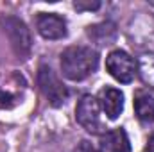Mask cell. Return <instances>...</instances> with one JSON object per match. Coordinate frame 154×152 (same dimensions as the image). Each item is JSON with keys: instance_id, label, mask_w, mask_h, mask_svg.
<instances>
[{"instance_id": "11", "label": "cell", "mask_w": 154, "mask_h": 152, "mask_svg": "<svg viewBox=\"0 0 154 152\" xmlns=\"http://www.w3.org/2000/svg\"><path fill=\"white\" fill-rule=\"evenodd\" d=\"M136 72L143 81V84L154 90V52H145L140 56L136 63Z\"/></svg>"}, {"instance_id": "4", "label": "cell", "mask_w": 154, "mask_h": 152, "mask_svg": "<svg viewBox=\"0 0 154 152\" xmlns=\"http://www.w3.org/2000/svg\"><path fill=\"white\" fill-rule=\"evenodd\" d=\"M75 120L82 129H86L91 134H102L104 125L100 120V108L95 97L82 95L75 106Z\"/></svg>"}, {"instance_id": "5", "label": "cell", "mask_w": 154, "mask_h": 152, "mask_svg": "<svg viewBox=\"0 0 154 152\" xmlns=\"http://www.w3.org/2000/svg\"><path fill=\"white\" fill-rule=\"evenodd\" d=\"M106 70L122 84H129L136 75V63L125 50H113L106 57Z\"/></svg>"}, {"instance_id": "2", "label": "cell", "mask_w": 154, "mask_h": 152, "mask_svg": "<svg viewBox=\"0 0 154 152\" xmlns=\"http://www.w3.org/2000/svg\"><path fill=\"white\" fill-rule=\"evenodd\" d=\"M4 31L18 59H27L32 50V39H31V32L27 25L16 16H7L4 18Z\"/></svg>"}, {"instance_id": "3", "label": "cell", "mask_w": 154, "mask_h": 152, "mask_svg": "<svg viewBox=\"0 0 154 152\" xmlns=\"http://www.w3.org/2000/svg\"><path fill=\"white\" fill-rule=\"evenodd\" d=\"M38 86L41 93L45 95V99L48 100V104L54 108L63 106L65 100L68 99L66 86L59 81V77L54 74V70L47 65H41L38 70Z\"/></svg>"}, {"instance_id": "1", "label": "cell", "mask_w": 154, "mask_h": 152, "mask_svg": "<svg viewBox=\"0 0 154 152\" xmlns=\"http://www.w3.org/2000/svg\"><path fill=\"white\" fill-rule=\"evenodd\" d=\"M99 54L91 47H68L61 54V70L63 75L70 81H82L97 70Z\"/></svg>"}, {"instance_id": "7", "label": "cell", "mask_w": 154, "mask_h": 152, "mask_svg": "<svg viewBox=\"0 0 154 152\" xmlns=\"http://www.w3.org/2000/svg\"><path fill=\"white\" fill-rule=\"evenodd\" d=\"M97 102H99V108L106 113L109 120H116L124 109V93L116 88L106 86L99 91Z\"/></svg>"}, {"instance_id": "8", "label": "cell", "mask_w": 154, "mask_h": 152, "mask_svg": "<svg viewBox=\"0 0 154 152\" xmlns=\"http://www.w3.org/2000/svg\"><path fill=\"white\" fill-rule=\"evenodd\" d=\"M100 152H131V143L124 129H113L102 132L100 136Z\"/></svg>"}, {"instance_id": "10", "label": "cell", "mask_w": 154, "mask_h": 152, "mask_svg": "<svg viewBox=\"0 0 154 152\" xmlns=\"http://www.w3.org/2000/svg\"><path fill=\"white\" fill-rule=\"evenodd\" d=\"M88 36L97 45H111L116 38V25L111 22H102L88 27Z\"/></svg>"}, {"instance_id": "9", "label": "cell", "mask_w": 154, "mask_h": 152, "mask_svg": "<svg viewBox=\"0 0 154 152\" xmlns=\"http://www.w3.org/2000/svg\"><path fill=\"white\" fill-rule=\"evenodd\" d=\"M134 113L138 120L145 123H154V97L145 91H138L134 95Z\"/></svg>"}, {"instance_id": "12", "label": "cell", "mask_w": 154, "mask_h": 152, "mask_svg": "<svg viewBox=\"0 0 154 152\" xmlns=\"http://www.w3.org/2000/svg\"><path fill=\"white\" fill-rule=\"evenodd\" d=\"M20 95L11 91L9 88H2L0 86V109H11L18 104Z\"/></svg>"}, {"instance_id": "13", "label": "cell", "mask_w": 154, "mask_h": 152, "mask_svg": "<svg viewBox=\"0 0 154 152\" xmlns=\"http://www.w3.org/2000/svg\"><path fill=\"white\" fill-rule=\"evenodd\" d=\"M74 7L77 11H95L100 7V2H82V0H77L74 2Z\"/></svg>"}, {"instance_id": "6", "label": "cell", "mask_w": 154, "mask_h": 152, "mask_svg": "<svg viewBox=\"0 0 154 152\" xmlns=\"http://www.w3.org/2000/svg\"><path fill=\"white\" fill-rule=\"evenodd\" d=\"M36 29L39 36L50 41L63 39L66 36V20L56 13H39L36 18Z\"/></svg>"}, {"instance_id": "15", "label": "cell", "mask_w": 154, "mask_h": 152, "mask_svg": "<svg viewBox=\"0 0 154 152\" xmlns=\"http://www.w3.org/2000/svg\"><path fill=\"white\" fill-rule=\"evenodd\" d=\"M145 152H154V134L149 138V141L145 145Z\"/></svg>"}, {"instance_id": "14", "label": "cell", "mask_w": 154, "mask_h": 152, "mask_svg": "<svg viewBox=\"0 0 154 152\" xmlns=\"http://www.w3.org/2000/svg\"><path fill=\"white\" fill-rule=\"evenodd\" d=\"M75 152H97V150L91 147V143H90V141H81V143L77 145Z\"/></svg>"}]
</instances>
